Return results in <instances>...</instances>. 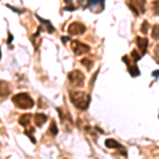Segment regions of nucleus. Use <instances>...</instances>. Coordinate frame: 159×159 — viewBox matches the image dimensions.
<instances>
[{"mask_svg":"<svg viewBox=\"0 0 159 159\" xmlns=\"http://www.w3.org/2000/svg\"><path fill=\"white\" fill-rule=\"evenodd\" d=\"M90 96L84 91L73 90L70 91V101L76 108L86 110L90 104Z\"/></svg>","mask_w":159,"mask_h":159,"instance_id":"obj_1","label":"nucleus"},{"mask_svg":"<svg viewBox=\"0 0 159 159\" xmlns=\"http://www.w3.org/2000/svg\"><path fill=\"white\" fill-rule=\"evenodd\" d=\"M13 103L16 105L20 109H30L34 106V101L31 98L28 93L21 92V93H17L13 97L12 99Z\"/></svg>","mask_w":159,"mask_h":159,"instance_id":"obj_2","label":"nucleus"},{"mask_svg":"<svg viewBox=\"0 0 159 159\" xmlns=\"http://www.w3.org/2000/svg\"><path fill=\"white\" fill-rule=\"evenodd\" d=\"M68 80L70 81L71 85L74 87H82L84 85L85 81V75L82 71L80 70H73L68 74Z\"/></svg>","mask_w":159,"mask_h":159,"instance_id":"obj_3","label":"nucleus"},{"mask_svg":"<svg viewBox=\"0 0 159 159\" xmlns=\"http://www.w3.org/2000/svg\"><path fill=\"white\" fill-rule=\"evenodd\" d=\"M127 6L136 16H139L145 12V0H127Z\"/></svg>","mask_w":159,"mask_h":159,"instance_id":"obj_4","label":"nucleus"},{"mask_svg":"<svg viewBox=\"0 0 159 159\" xmlns=\"http://www.w3.org/2000/svg\"><path fill=\"white\" fill-rule=\"evenodd\" d=\"M71 49L75 55H83L90 51V47L84 43H81L79 40H72L71 42Z\"/></svg>","mask_w":159,"mask_h":159,"instance_id":"obj_5","label":"nucleus"},{"mask_svg":"<svg viewBox=\"0 0 159 159\" xmlns=\"http://www.w3.org/2000/svg\"><path fill=\"white\" fill-rule=\"evenodd\" d=\"M122 61L126 64V67H127V70H129V73L132 76H139L140 75V70L137 66V61H135L134 60L129 58L127 55H124L122 57Z\"/></svg>","mask_w":159,"mask_h":159,"instance_id":"obj_6","label":"nucleus"},{"mask_svg":"<svg viewBox=\"0 0 159 159\" xmlns=\"http://www.w3.org/2000/svg\"><path fill=\"white\" fill-rule=\"evenodd\" d=\"M105 0H87L85 9H89L94 14H100L104 11Z\"/></svg>","mask_w":159,"mask_h":159,"instance_id":"obj_7","label":"nucleus"},{"mask_svg":"<svg viewBox=\"0 0 159 159\" xmlns=\"http://www.w3.org/2000/svg\"><path fill=\"white\" fill-rule=\"evenodd\" d=\"M68 32L70 35H82L86 32V27L82 22H72L68 28Z\"/></svg>","mask_w":159,"mask_h":159,"instance_id":"obj_8","label":"nucleus"},{"mask_svg":"<svg viewBox=\"0 0 159 159\" xmlns=\"http://www.w3.org/2000/svg\"><path fill=\"white\" fill-rule=\"evenodd\" d=\"M136 43H137L138 48L140 50V54L141 56H144L148 52V40L147 38H142L137 36L136 37Z\"/></svg>","mask_w":159,"mask_h":159,"instance_id":"obj_9","label":"nucleus"},{"mask_svg":"<svg viewBox=\"0 0 159 159\" xmlns=\"http://www.w3.org/2000/svg\"><path fill=\"white\" fill-rule=\"evenodd\" d=\"M11 93V86L6 81H1L0 80V98L7 97Z\"/></svg>","mask_w":159,"mask_h":159,"instance_id":"obj_10","label":"nucleus"},{"mask_svg":"<svg viewBox=\"0 0 159 159\" xmlns=\"http://www.w3.org/2000/svg\"><path fill=\"white\" fill-rule=\"evenodd\" d=\"M105 147L108 148H121V150H123V151L125 150L124 147L120 144V143L115 139H106L105 140Z\"/></svg>","mask_w":159,"mask_h":159,"instance_id":"obj_11","label":"nucleus"},{"mask_svg":"<svg viewBox=\"0 0 159 159\" xmlns=\"http://www.w3.org/2000/svg\"><path fill=\"white\" fill-rule=\"evenodd\" d=\"M48 120V117L43 114H36L34 116V122L38 127H42Z\"/></svg>","mask_w":159,"mask_h":159,"instance_id":"obj_12","label":"nucleus"},{"mask_svg":"<svg viewBox=\"0 0 159 159\" xmlns=\"http://www.w3.org/2000/svg\"><path fill=\"white\" fill-rule=\"evenodd\" d=\"M35 16H36V18L39 20L40 22H42V25H45V27H46V31H47L48 33H53V32H54L55 29H54V27L52 25V24H51V21L42 18V17H39L38 15H35Z\"/></svg>","mask_w":159,"mask_h":159,"instance_id":"obj_13","label":"nucleus"},{"mask_svg":"<svg viewBox=\"0 0 159 159\" xmlns=\"http://www.w3.org/2000/svg\"><path fill=\"white\" fill-rule=\"evenodd\" d=\"M31 118H32V115H30V114L21 115V117L19 118V124L21 125V126H24V127L30 126Z\"/></svg>","mask_w":159,"mask_h":159,"instance_id":"obj_14","label":"nucleus"},{"mask_svg":"<svg viewBox=\"0 0 159 159\" xmlns=\"http://www.w3.org/2000/svg\"><path fill=\"white\" fill-rule=\"evenodd\" d=\"M33 133H35V129H33L32 126H28V129H25V135H27L28 137L31 139V142L32 143H36V139L34 138V136H33Z\"/></svg>","mask_w":159,"mask_h":159,"instance_id":"obj_15","label":"nucleus"},{"mask_svg":"<svg viewBox=\"0 0 159 159\" xmlns=\"http://www.w3.org/2000/svg\"><path fill=\"white\" fill-rule=\"evenodd\" d=\"M81 63L83 64V66H85L87 70H90L91 67L93 66V61L88 57H85V58H83V60H81Z\"/></svg>","mask_w":159,"mask_h":159,"instance_id":"obj_16","label":"nucleus"},{"mask_svg":"<svg viewBox=\"0 0 159 159\" xmlns=\"http://www.w3.org/2000/svg\"><path fill=\"white\" fill-rule=\"evenodd\" d=\"M49 133L52 136H56V135H57V133H58V129H57V126H56L54 120H52V122H51V125L49 127Z\"/></svg>","mask_w":159,"mask_h":159,"instance_id":"obj_17","label":"nucleus"},{"mask_svg":"<svg viewBox=\"0 0 159 159\" xmlns=\"http://www.w3.org/2000/svg\"><path fill=\"white\" fill-rule=\"evenodd\" d=\"M152 37H153L155 40H158V39H159V25H153Z\"/></svg>","mask_w":159,"mask_h":159,"instance_id":"obj_18","label":"nucleus"},{"mask_svg":"<svg viewBox=\"0 0 159 159\" xmlns=\"http://www.w3.org/2000/svg\"><path fill=\"white\" fill-rule=\"evenodd\" d=\"M152 10L154 12V14L159 16V0H155L152 4Z\"/></svg>","mask_w":159,"mask_h":159,"instance_id":"obj_19","label":"nucleus"},{"mask_svg":"<svg viewBox=\"0 0 159 159\" xmlns=\"http://www.w3.org/2000/svg\"><path fill=\"white\" fill-rule=\"evenodd\" d=\"M130 56H132V60H134L135 61H140L141 58H142V56H141V54H139V53L137 52L136 50H133L132 51V53H130Z\"/></svg>","mask_w":159,"mask_h":159,"instance_id":"obj_20","label":"nucleus"},{"mask_svg":"<svg viewBox=\"0 0 159 159\" xmlns=\"http://www.w3.org/2000/svg\"><path fill=\"white\" fill-rule=\"evenodd\" d=\"M148 28H150V25H148V22L147 21V20H144V21L142 22V25H141V29H140V31L143 33V34H147Z\"/></svg>","mask_w":159,"mask_h":159,"instance_id":"obj_21","label":"nucleus"},{"mask_svg":"<svg viewBox=\"0 0 159 159\" xmlns=\"http://www.w3.org/2000/svg\"><path fill=\"white\" fill-rule=\"evenodd\" d=\"M66 4H67V7H65L66 11H74L75 10V7L73 6L72 3V0H65Z\"/></svg>","mask_w":159,"mask_h":159,"instance_id":"obj_22","label":"nucleus"},{"mask_svg":"<svg viewBox=\"0 0 159 159\" xmlns=\"http://www.w3.org/2000/svg\"><path fill=\"white\" fill-rule=\"evenodd\" d=\"M154 58H155L156 61H159V43L155 47V50H154Z\"/></svg>","mask_w":159,"mask_h":159,"instance_id":"obj_23","label":"nucleus"},{"mask_svg":"<svg viewBox=\"0 0 159 159\" xmlns=\"http://www.w3.org/2000/svg\"><path fill=\"white\" fill-rule=\"evenodd\" d=\"M7 7H10V9H12L13 11H15V12H17V13H22L25 11V10H18V9H15V7H13L12 6H10V4H7Z\"/></svg>","mask_w":159,"mask_h":159,"instance_id":"obj_24","label":"nucleus"},{"mask_svg":"<svg viewBox=\"0 0 159 159\" xmlns=\"http://www.w3.org/2000/svg\"><path fill=\"white\" fill-rule=\"evenodd\" d=\"M152 75L154 76V78H158L159 76V70H155L152 72Z\"/></svg>","mask_w":159,"mask_h":159,"instance_id":"obj_25","label":"nucleus"},{"mask_svg":"<svg viewBox=\"0 0 159 159\" xmlns=\"http://www.w3.org/2000/svg\"><path fill=\"white\" fill-rule=\"evenodd\" d=\"M9 36H10V38H7V45H11V43L13 40V35L11 33H9Z\"/></svg>","mask_w":159,"mask_h":159,"instance_id":"obj_26","label":"nucleus"},{"mask_svg":"<svg viewBox=\"0 0 159 159\" xmlns=\"http://www.w3.org/2000/svg\"><path fill=\"white\" fill-rule=\"evenodd\" d=\"M69 39H70L69 37H63V42H64V43H66V42H67V40H69Z\"/></svg>","mask_w":159,"mask_h":159,"instance_id":"obj_27","label":"nucleus"},{"mask_svg":"<svg viewBox=\"0 0 159 159\" xmlns=\"http://www.w3.org/2000/svg\"><path fill=\"white\" fill-rule=\"evenodd\" d=\"M78 1H79V3H82V2H83L84 0H78Z\"/></svg>","mask_w":159,"mask_h":159,"instance_id":"obj_28","label":"nucleus"},{"mask_svg":"<svg viewBox=\"0 0 159 159\" xmlns=\"http://www.w3.org/2000/svg\"><path fill=\"white\" fill-rule=\"evenodd\" d=\"M0 57H1V50H0Z\"/></svg>","mask_w":159,"mask_h":159,"instance_id":"obj_29","label":"nucleus"},{"mask_svg":"<svg viewBox=\"0 0 159 159\" xmlns=\"http://www.w3.org/2000/svg\"><path fill=\"white\" fill-rule=\"evenodd\" d=\"M157 61V63H159V61Z\"/></svg>","mask_w":159,"mask_h":159,"instance_id":"obj_30","label":"nucleus"}]
</instances>
